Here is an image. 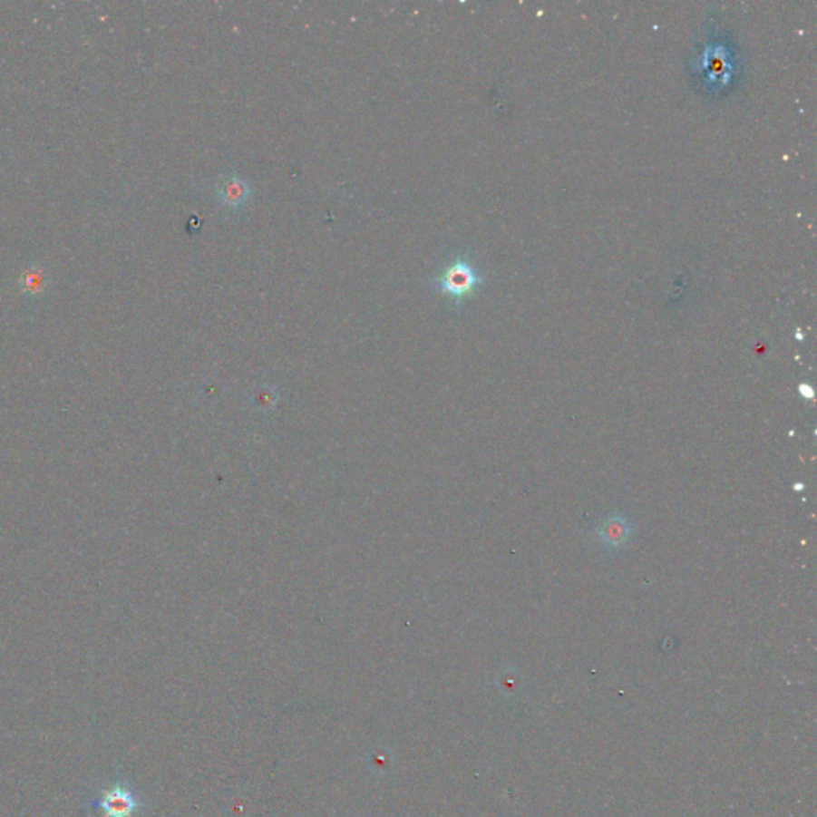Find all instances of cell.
Here are the masks:
<instances>
[{"label": "cell", "mask_w": 817, "mask_h": 817, "mask_svg": "<svg viewBox=\"0 0 817 817\" xmlns=\"http://www.w3.org/2000/svg\"><path fill=\"white\" fill-rule=\"evenodd\" d=\"M482 278L465 256H457L443 272L432 279L433 289L444 294L453 304H462L478 291Z\"/></svg>", "instance_id": "cell-1"}, {"label": "cell", "mask_w": 817, "mask_h": 817, "mask_svg": "<svg viewBox=\"0 0 817 817\" xmlns=\"http://www.w3.org/2000/svg\"><path fill=\"white\" fill-rule=\"evenodd\" d=\"M94 810L102 817H136L142 810L138 795L123 784H112L101 792L93 802Z\"/></svg>", "instance_id": "cell-2"}, {"label": "cell", "mask_w": 817, "mask_h": 817, "mask_svg": "<svg viewBox=\"0 0 817 817\" xmlns=\"http://www.w3.org/2000/svg\"><path fill=\"white\" fill-rule=\"evenodd\" d=\"M251 193H253L251 186L248 184V180L239 178L238 174L224 176L216 187V197H218L220 207L226 208L232 213H238L247 207Z\"/></svg>", "instance_id": "cell-3"}, {"label": "cell", "mask_w": 817, "mask_h": 817, "mask_svg": "<svg viewBox=\"0 0 817 817\" xmlns=\"http://www.w3.org/2000/svg\"><path fill=\"white\" fill-rule=\"evenodd\" d=\"M598 533L602 545L613 551L627 543V540L631 537L632 527L625 516L615 514L602 522V525L598 527Z\"/></svg>", "instance_id": "cell-4"}]
</instances>
